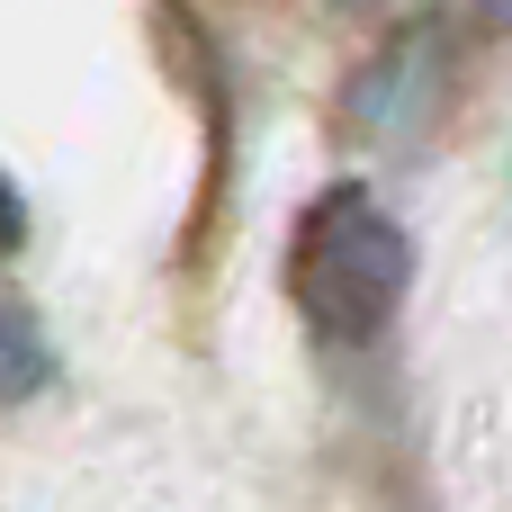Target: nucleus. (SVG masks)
Returning <instances> with one entry per match:
<instances>
[{
    "label": "nucleus",
    "instance_id": "obj_3",
    "mask_svg": "<svg viewBox=\"0 0 512 512\" xmlns=\"http://www.w3.org/2000/svg\"><path fill=\"white\" fill-rule=\"evenodd\" d=\"M54 387V342H45V324L18 306V297H0V405H27V396H45Z\"/></svg>",
    "mask_w": 512,
    "mask_h": 512
},
{
    "label": "nucleus",
    "instance_id": "obj_4",
    "mask_svg": "<svg viewBox=\"0 0 512 512\" xmlns=\"http://www.w3.org/2000/svg\"><path fill=\"white\" fill-rule=\"evenodd\" d=\"M18 243H27V198H18V180L0 171V261H9Z\"/></svg>",
    "mask_w": 512,
    "mask_h": 512
},
{
    "label": "nucleus",
    "instance_id": "obj_1",
    "mask_svg": "<svg viewBox=\"0 0 512 512\" xmlns=\"http://www.w3.org/2000/svg\"><path fill=\"white\" fill-rule=\"evenodd\" d=\"M405 279H414L405 225H396L360 180H342V189H324V198L306 207L288 288H297V306H306V324H315L324 342H342V351H351V342H378L387 315L405 306Z\"/></svg>",
    "mask_w": 512,
    "mask_h": 512
},
{
    "label": "nucleus",
    "instance_id": "obj_2",
    "mask_svg": "<svg viewBox=\"0 0 512 512\" xmlns=\"http://www.w3.org/2000/svg\"><path fill=\"white\" fill-rule=\"evenodd\" d=\"M441 99H450V45H441L432 27H414V36H396V45L351 81V126L387 144V135H414Z\"/></svg>",
    "mask_w": 512,
    "mask_h": 512
},
{
    "label": "nucleus",
    "instance_id": "obj_5",
    "mask_svg": "<svg viewBox=\"0 0 512 512\" xmlns=\"http://www.w3.org/2000/svg\"><path fill=\"white\" fill-rule=\"evenodd\" d=\"M351 9H369V0H351Z\"/></svg>",
    "mask_w": 512,
    "mask_h": 512
}]
</instances>
